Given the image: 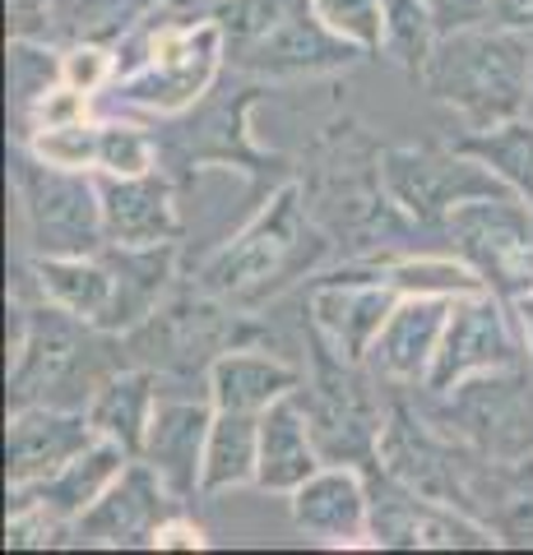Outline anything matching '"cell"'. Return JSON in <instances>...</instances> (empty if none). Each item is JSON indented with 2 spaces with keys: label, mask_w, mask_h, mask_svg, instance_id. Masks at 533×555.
I'll return each mask as SVG.
<instances>
[{
  "label": "cell",
  "mask_w": 533,
  "mask_h": 555,
  "mask_svg": "<svg viewBox=\"0 0 533 555\" xmlns=\"http://www.w3.org/2000/svg\"><path fill=\"white\" fill-rule=\"evenodd\" d=\"M422 89L450 107L469 130H492L524 116L533 83L529 33L506 24H464L445 28L427 65L418 69Z\"/></svg>",
  "instance_id": "6da1fadb"
},
{
  "label": "cell",
  "mask_w": 533,
  "mask_h": 555,
  "mask_svg": "<svg viewBox=\"0 0 533 555\" xmlns=\"http://www.w3.org/2000/svg\"><path fill=\"white\" fill-rule=\"evenodd\" d=\"M223 65H228V42L214 14H177L163 5L140 33L116 47L112 93L126 107L181 116L214 89Z\"/></svg>",
  "instance_id": "7a4b0ae2"
},
{
  "label": "cell",
  "mask_w": 533,
  "mask_h": 555,
  "mask_svg": "<svg viewBox=\"0 0 533 555\" xmlns=\"http://www.w3.org/2000/svg\"><path fill=\"white\" fill-rule=\"evenodd\" d=\"M325 236L312 228L302 204V185L288 181L242 222V232L204 259L200 292L223 306H261L297 283L320 259Z\"/></svg>",
  "instance_id": "3957f363"
},
{
  "label": "cell",
  "mask_w": 533,
  "mask_h": 555,
  "mask_svg": "<svg viewBox=\"0 0 533 555\" xmlns=\"http://www.w3.org/2000/svg\"><path fill=\"white\" fill-rule=\"evenodd\" d=\"M10 403H61L89 408V398L112 371L102 366L107 328L65 315L61 306H24L10 301Z\"/></svg>",
  "instance_id": "277c9868"
},
{
  "label": "cell",
  "mask_w": 533,
  "mask_h": 555,
  "mask_svg": "<svg viewBox=\"0 0 533 555\" xmlns=\"http://www.w3.org/2000/svg\"><path fill=\"white\" fill-rule=\"evenodd\" d=\"M214 20L228 42V61L246 75H330L363 56L353 42L325 28L312 0H228L214 10Z\"/></svg>",
  "instance_id": "5b68a950"
},
{
  "label": "cell",
  "mask_w": 533,
  "mask_h": 555,
  "mask_svg": "<svg viewBox=\"0 0 533 555\" xmlns=\"http://www.w3.org/2000/svg\"><path fill=\"white\" fill-rule=\"evenodd\" d=\"M10 190H14V214H20L28 259L33 255H93L107 246L98 171L51 167L28 144L14 139Z\"/></svg>",
  "instance_id": "8992f818"
},
{
  "label": "cell",
  "mask_w": 533,
  "mask_h": 555,
  "mask_svg": "<svg viewBox=\"0 0 533 555\" xmlns=\"http://www.w3.org/2000/svg\"><path fill=\"white\" fill-rule=\"evenodd\" d=\"M376 385L381 379L367 366H353V361H339L316 347V375L297 389V398L325 463H353L367 473L376 467L390 416V403L376 393Z\"/></svg>",
  "instance_id": "52a82bcc"
},
{
  "label": "cell",
  "mask_w": 533,
  "mask_h": 555,
  "mask_svg": "<svg viewBox=\"0 0 533 555\" xmlns=\"http://www.w3.org/2000/svg\"><path fill=\"white\" fill-rule=\"evenodd\" d=\"M436 422L483 459H533V361L464 379L450 393H432Z\"/></svg>",
  "instance_id": "ba28073f"
},
{
  "label": "cell",
  "mask_w": 533,
  "mask_h": 555,
  "mask_svg": "<svg viewBox=\"0 0 533 555\" xmlns=\"http://www.w3.org/2000/svg\"><path fill=\"white\" fill-rule=\"evenodd\" d=\"M441 228L492 292L506 301L533 292V204L520 195H478L455 204Z\"/></svg>",
  "instance_id": "9c48e42d"
},
{
  "label": "cell",
  "mask_w": 533,
  "mask_h": 555,
  "mask_svg": "<svg viewBox=\"0 0 533 555\" xmlns=\"http://www.w3.org/2000/svg\"><path fill=\"white\" fill-rule=\"evenodd\" d=\"M520 361H529V347H524L520 324H515L510 301L492 287H478V292H464V297L450 301V320H445L432 375H427L422 389L450 393L464 379L520 366Z\"/></svg>",
  "instance_id": "30bf717a"
},
{
  "label": "cell",
  "mask_w": 533,
  "mask_h": 555,
  "mask_svg": "<svg viewBox=\"0 0 533 555\" xmlns=\"http://www.w3.org/2000/svg\"><path fill=\"white\" fill-rule=\"evenodd\" d=\"M381 185L390 204L399 208L404 218L422 222H445L450 208L464 199H478V195H515V190L496 177L487 163H478L473 153L450 149V153H436V149H390L381 158Z\"/></svg>",
  "instance_id": "8fae6325"
},
{
  "label": "cell",
  "mask_w": 533,
  "mask_h": 555,
  "mask_svg": "<svg viewBox=\"0 0 533 555\" xmlns=\"http://www.w3.org/2000/svg\"><path fill=\"white\" fill-rule=\"evenodd\" d=\"M371 546L385 551H492L502 546L483 518L432 500L413 486L376 473L371 481Z\"/></svg>",
  "instance_id": "7c38bea8"
},
{
  "label": "cell",
  "mask_w": 533,
  "mask_h": 555,
  "mask_svg": "<svg viewBox=\"0 0 533 555\" xmlns=\"http://www.w3.org/2000/svg\"><path fill=\"white\" fill-rule=\"evenodd\" d=\"M399 306V287L381 273H330L306 292V324L312 343L353 366H367L371 343L385 328L390 310Z\"/></svg>",
  "instance_id": "4fadbf2b"
},
{
  "label": "cell",
  "mask_w": 533,
  "mask_h": 555,
  "mask_svg": "<svg viewBox=\"0 0 533 555\" xmlns=\"http://www.w3.org/2000/svg\"><path fill=\"white\" fill-rule=\"evenodd\" d=\"M98 426L84 408L61 403H24L10 412L5 426V486L28 491V486L61 473L71 459H79L89 444H98Z\"/></svg>",
  "instance_id": "5bb4252c"
},
{
  "label": "cell",
  "mask_w": 533,
  "mask_h": 555,
  "mask_svg": "<svg viewBox=\"0 0 533 555\" xmlns=\"http://www.w3.org/2000/svg\"><path fill=\"white\" fill-rule=\"evenodd\" d=\"M177 495L163 486L144 459H130V467L112 481V491L84 509L71 524V546H102V551H130V546H153V532L167 514H177Z\"/></svg>",
  "instance_id": "9a60e30c"
},
{
  "label": "cell",
  "mask_w": 533,
  "mask_h": 555,
  "mask_svg": "<svg viewBox=\"0 0 533 555\" xmlns=\"http://www.w3.org/2000/svg\"><path fill=\"white\" fill-rule=\"evenodd\" d=\"M292 528L320 546H371V481L367 467L325 463L288 495Z\"/></svg>",
  "instance_id": "2e32d148"
},
{
  "label": "cell",
  "mask_w": 533,
  "mask_h": 555,
  "mask_svg": "<svg viewBox=\"0 0 533 555\" xmlns=\"http://www.w3.org/2000/svg\"><path fill=\"white\" fill-rule=\"evenodd\" d=\"M445 320H450L445 297H399V306L390 310L385 328L371 343L367 371L390 389H422L432 375Z\"/></svg>",
  "instance_id": "e0dca14e"
},
{
  "label": "cell",
  "mask_w": 533,
  "mask_h": 555,
  "mask_svg": "<svg viewBox=\"0 0 533 555\" xmlns=\"http://www.w3.org/2000/svg\"><path fill=\"white\" fill-rule=\"evenodd\" d=\"M210 426H214V403L210 398H163L153 412L149 440L140 449V459L163 477V486L181 500L204 495V444H210Z\"/></svg>",
  "instance_id": "ac0fdd59"
},
{
  "label": "cell",
  "mask_w": 533,
  "mask_h": 555,
  "mask_svg": "<svg viewBox=\"0 0 533 555\" xmlns=\"http://www.w3.org/2000/svg\"><path fill=\"white\" fill-rule=\"evenodd\" d=\"M102 190V232L107 246H163L177 241V195L167 177L144 171V177H98Z\"/></svg>",
  "instance_id": "d6986e66"
},
{
  "label": "cell",
  "mask_w": 533,
  "mask_h": 555,
  "mask_svg": "<svg viewBox=\"0 0 533 555\" xmlns=\"http://www.w3.org/2000/svg\"><path fill=\"white\" fill-rule=\"evenodd\" d=\"M163 5L167 0H42V10L20 33L24 38H47L56 47H122Z\"/></svg>",
  "instance_id": "ffe728a7"
},
{
  "label": "cell",
  "mask_w": 533,
  "mask_h": 555,
  "mask_svg": "<svg viewBox=\"0 0 533 555\" xmlns=\"http://www.w3.org/2000/svg\"><path fill=\"white\" fill-rule=\"evenodd\" d=\"M306 385V371L283 357L255 352V347H223L204 371V398L218 412H269L279 398L297 393Z\"/></svg>",
  "instance_id": "44dd1931"
},
{
  "label": "cell",
  "mask_w": 533,
  "mask_h": 555,
  "mask_svg": "<svg viewBox=\"0 0 533 555\" xmlns=\"http://www.w3.org/2000/svg\"><path fill=\"white\" fill-rule=\"evenodd\" d=\"M112 264V310H107V334H135L144 328L163 306V292L177 269V241L163 246H102Z\"/></svg>",
  "instance_id": "7402d4cb"
},
{
  "label": "cell",
  "mask_w": 533,
  "mask_h": 555,
  "mask_svg": "<svg viewBox=\"0 0 533 555\" xmlns=\"http://www.w3.org/2000/svg\"><path fill=\"white\" fill-rule=\"evenodd\" d=\"M320 467H325L320 444L312 436V422H306L297 393H288L269 412H261V463H255V486L261 491L292 495Z\"/></svg>",
  "instance_id": "603a6c76"
},
{
  "label": "cell",
  "mask_w": 533,
  "mask_h": 555,
  "mask_svg": "<svg viewBox=\"0 0 533 555\" xmlns=\"http://www.w3.org/2000/svg\"><path fill=\"white\" fill-rule=\"evenodd\" d=\"M28 283L38 292V301L61 306L65 315H75L84 324H107L112 310V264L107 255H33L28 259Z\"/></svg>",
  "instance_id": "cb8c5ba5"
},
{
  "label": "cell",
  "mask_w": 533,
  "mask_h": 555,
  "mask_svg": "<svg viewBox=\"0 0 533 555\" xmlns=\"http://www.w3.org/2000/svg\"><path fill=\"white\" fill-rule=\"evenodd\" d=\"M469 514L502 537V546H533V459L496 463L478 454L469 477Z\"/></svg>",
  "instance_id": "d4e9b609"
},
{
  "label": "cell",
  "mask_w": 533,
  "mask_h": 555,
  "mask_svg": "<svg viewBox=\"0 0 533 555\" xmlns=\"http://www.w3.org/2000/svg\"><path fill=\"white\" fill-rule=\"evenodd\" d=\"M126 467H130V454L122 444L98 440V444L84 449L79 459L65 463L61 473H51L47 481L28 486V491H10V500H33V505H47L51 514H61L75 524L84 509H93L98 500L112 491V481L122 477Z\"/></svg>",
  "instance_id": "484cf974"
},
{
  "label": "cell",
  "mask_w": 533,
  "mask_h": 555,
  "mask_svg": "<svg viewBox=\"0 0 533 555\" xmlns=\"http://www.w3.org/2000/svg\"><path fill=\"white\" fill-rule=\"evenodd\" d=\"M158 379L153 371H112L98 385V393L89 398V422L98 426L102 440L122 444L130 459H140V449L149 440L153 412H158Z\"/></svg>",
  "instance_id": "4316f807"
},
{
  "label": "cell",
  "mask_w": 533,
  "mask_h": 555,
  "mask_svg": "<svg viewBox=\"0 0 533 555\" xmlns=\"http://www.w3.org/2000/svg\"><path fill=\"white\" fill-rule=\"evenodd\" d=\"M255 463H261V416L255 412H218L204 444V495H228L255 486Z\"/></svg>",
  "instance_id": "83f0119b"
},
{
  "label": "cell",
  "mask_w": 533,
  "mask_h": 555,
  "mask_svg": "<svg viewBox=\"0 0 533 555\" xmlns=\"http://www.w3.org/2000/svg\"><path fill=\"white\" fill-rule=\"evenodd\" d=\"M455 149L473 153L478 163H487L515 195L524 204H533V120L529 116H515L506 126H492V130H469Z\"/></svg>",
  "instance_id": "f1b7e54d"
},
{
  "label": "cell",
  "mask_w": 533,
  "mask_h": 555,
  "mask_svg": "<svg viewBox=\"0 0 533 555\" xmlns=\"http://www.w3.org/2000/svg\"><path fill=\"white\" fill-rule=\"evenodd\" d=\"M10 107H14V120L33 116V107L56 93L65 83V51L47 38H24V33H10Z\"/></svg>",
  "instance_id": "f546056e"
},
{
  "label": "cell",
  "mask_w": 533,
  "mask_h": 555,
  "mask_svg": "<svg viewBox=\"0 0 533 555\" xmlns=\"http://www.w3.org/2000/svg\"><path fill=\"white\" fill-rule=\"evenodd\" d=\"M385 278L399 287V297H445V301H455V297H464V292L487 287L483 278H478V269L459 255L394 259V264L385 269Z\"/></svg>",
  "instance_id": "4dcf8cb0"
},
{
  "label": "cell",
  "mask_w": 533,
  "mask_h": 555,
  "mask_svg": "<svg viewBox=\"0 0 533 555\" xmlns=\"http://www.w3.org/2000/svg\"><path fill=\"white\" fill-rule=\"evenodd\" d=\"M441 38V24H436V10L432 0H385V42H381V56H390L394 65L404 69H418L432 56V47Z\"/></svg>",
  "instance_id": "1f68e13d"
},
{
  "label": "cell",
  "mask_w": 533,
  "mask_h": 555,
  "mask_svg": "<svg viewBox=\"0 0 533 555\" xmlns=\"http://www.w3.org/2000/svg\"><path fill=\"white\" fill-rule=\"evenodd\" d=\"M98 177H144L158 171V144L130 120H102L98 126Z\"/></svg>",
  "instance_id": "d6a6232c"
},
{
  "label": "cell",
  "mask_w": 533,
  "mask_h": 555,
  "mask_svg": "<svg viewBox=\"0 0 533 555\" xmlns=\"http://www.w3.org/2000/svg\"><path fill=\"white\" fill-rule=\"evenodd\" d=\"M98 126L102 120L84 116V120H65V126H42L28 130L20 144H28L42 163L51 167H71V171H93L98 167Z\"/></svg>",
  "instance_id": "836d02e7"
},
{
  "label": "cell",
  "mask_w": 533,
  "mask_h": 555,
  "mask_svg": "<svg viewBox=\"0 0 533 555\" xmlns=\"http://www.w3.org/2000/svg\"><path fill=\"white\" fill-rule=\"evenodd\" d=\"M325 28L353 42L363 56H376L385 42V0H312Z\"/></svg>",
  "instance_id": "e575fe53"
},
{
  "label": "cell",
  "mask_w": 533,
  "mask_h": 555,
  "mask_svg": "<svg viewBox=\"0 0 533 555\" xmlns=\"http://www.w3.org/2000/svg\"><path fill=\"white\" fill-rule=\"evenodd\" d=\"M65 542H71V518L51 514L47 505H33V500H10V518H5L10 551H47Z\"/></svg>",
  "instance_id": "d590c367"
},
{
  "label": "cell",
  "mask_w": 533,
  "mask_h": 555,
  "mask_svg": "<svg viewBox=\"0 0 533 555\" xmlns=\"http://www.w3.org/2000/svg\"><path fill=\"white\" fill-rule=\"evenodd\" d=\"M65 51V83L79 93H102L116 83V47H93V42H79V47H61Z\"/></svg>",
  "instance_id": "8d00e7d4"
},
{
  "label": "cell",
  "mask_w": 533,
  "mask_h": 555,
  "mask_svg": "<svg viewBox=\"0 0 533 555\" xmlns=\"http://www.w3.org/2000/svg\"><path fill=\"white\" fill-rule=\"evenodd\" d=\"M204 546H210V532L186 514H167L158 532H153V551H204Z\"/></svg>",
  "instance_id": "74e56055"
},
{
  "label": "cell",
  "mask_w": 533,
  "mask_h": 555,
  "mask_svg": "<svg viewBox=\"0 0 533 555\" xmlns=\"http://www.w3.org/2000/svg\"><path fill=\"white\" fill-rule=\"evenodd\" d=\"M436 24L445 28H464V24H487L496 14V0H432Z\"/></svg>",
  "instance_id": "f35d334b"
},
{
  "label": "cell",
  "mask_w": 533,
  "mask_h": 555,
  "mask_svg": "<svg viewBox=\"0 0 533 555\" xmlns=\"http://www.w3.org/2000/svg\"><path fill=\"white\" fill-rule=\"evenodd\" d=\"M492 24H506V28L533 33V0H496Z\"/></svg>",
  "instance_id": "ab89813d"
},
{
  "label": "cell",
  "mask_w": 533,
  "mask_h": 555,
  "mask_svg": "<svg viewBox=\"0 0 533 555\" xmlns=\"http://www.w3.org/2000/svg\"><path fill=\"white\" fill-rule=\"evenodd\" d=\"M510 310H515V324H520L524 347H529V361H533V292H524V297H510Z\"/></svg>",
  "instance_id": "60d3db41"
},
{
  "label": "cell",
  "mask_w": 533,
  "mask_h": 555,
  "mask_svg": "<svg viewBox=\"0 0 533 555\" xmlns=\"http://www.w3.org/2000/svg\"><path fill=\"white\" fill-rule=\"evenodd\" d=\"M228 0H167V10H177V14H214Z\"/></svg>",
  "instance_id": "b9f144b4"
},
{
  "label": "cell",
  "mask_w": 533,
  "mask_h": 555,
  "mask_svg": "<svg viewBox=\"0 0 533 555\" xmlns=\"http://www.w3.org/2000/svg\"><path fill=\"white\" fill-rule=\"evenodd\" d=\"M524 116L533 120V83H529V107H524Z\"/></svg>",
  "instance_id": "7bdbcfd3"
}]
</instances>
